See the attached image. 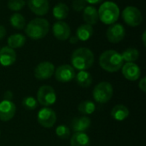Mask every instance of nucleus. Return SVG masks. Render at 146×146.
Segmentation results:
<instances>
[{"label":"nucleus","mask_w":146,"mask_h":146,"mask_svg":"<svg viewBox=\"0 0 146 146\" xmlns=\"http://www.w3.org/2000/svg\"><path fill=\"white\" fill-rule=\"evenodd\" d=\"M6 33H7V31H6V28L4 27V26L0 25V40L3 39L6 36Z\"/></svg>","instance_id":"33"},{"label":"nucleus","mask_w":146,"mask_h":146,"mask_svg":"<svg viewBox=\"0 0 146 146\" xmlns=\"http://www.w3.org/2000/svg\"><path fill=\"white\" fill-rule=\"evenodd\" d=\"M113 93L114 89L112 85L110 82L103 81L94 87L92 96L97 103L105 104L112 98Z\"/></svg>","instance_id":"5"},{"label":"nucleus","mask_w":146,"mask_h":146,"mask_svg":"<svg viewBox=\"0 0 146 146\" xmlns=\"http://www.w3.org/2000/svg\"><path fill=\"white\" fill-rule=\"evenodd\" d=\"M79 41V39L77 38L76 36H71L69 37V43L70 44H76Z\"/></svg>","instance_id":"36"},{"label":"nucleus","mask_w":146,"mask_h":146,"mask_svg":"<svg viewBox=\"0 0 146 146\" xmlns=\"http://www.w3.org/2000/svg\"><path fill=\"white\" fill-rule=\"evenodd\" d=\"M94 30L91 25L88 24H82L80 25L76 30V37L80 41H87L89 40L93 35Z\"/></svg>","instance_id":"19"},{"label":"nucleus","mask_w":146,"mask_h":146,"mask_svg":"<svg viewBox=\"0 0 146 146\" xmlns=\"http://www.w3.org/2000/svg\"><path fill=\"white\" fill-rule=\"evenodd\" d=\"M56 134L62 139H66L70 136V129L65 125H60L56 128Z\"/></svg>","instance_id":"30"},{"label":"nucleus","mask_w":146,"mask_h":146,"mask_svg":"<svg viewBox=\"0 0 146 146\" xmlns=\"http://www.w3.org/2000/svg\"><path fill=\"white\" fill-rule=\"evenodd\" d=\"M145 36H146V31H144V33H143V34H142V41H143V44H144V45H145V46L146 45Z\"/></svg>","instance_id":"37"},{"label":"nucleus","mask_w":146,"mask_h":146,"mask_svg":"<svg viewBox=\"0 0 146 146\" xmlns=\"http://www.w3.org/2000/svg\"><path fill=\"white\" fill-rule=\"evenodd\" d=\"M52 33L56 38L60 41H65L70 37L71 28L67 22L63 21H57L52 27Z\"/></svg>","instance_id":"12"},{"label":"nucleus","mask_w":146,"mask_h":146,"mask_svg":"<svg viewBox=\"0 0 146 146\" xmlns=\"http://www.w3.org/2000/svg\"><path fill=\"white\" fill-rule=\"evenodd\" d=\"M27 3L29 9L39 16L45 15L50 9L49 0H27Z\"/></svg>","instance_id":"13"},{"label":"nucleus","mask_w":146,"mask_h":146,"mask_svg":"<svg viewBox=\"0 0 146 146\" xmlns=\"http://www.w3.org/2000/svg\"><path fill=\"white\" fill-rule=\"evenodd\" d=\"M91 120L87 116L75 117L71 122L72 130L74 133H85L91 126Z\"/></svg>","instance_id":"17"},{"label":"nucleus","mask_w":146,"mask_h":146,"mask_svg":"<svg viewBox=\"0 0 146 146\" xmlns=\"http://www.w3.org/2000/svg\"><path fill=\"white\" fill-rule=\"evenodd\" d=\"M70 146H91L90 138L86 133H74L70 139Z\"/></svg>","instance_id":"20"},{"label":"nucleus","mask_w":146,"mask_h":146,"mask_svg":"<svg viewBox=\"0 0 146 146\" xmlns=\"http://www.w3.org/2000/svg\"><path fill=\"white\" fill-rule=\"evenodd\" d=\"M26 2L24 0H9L7 6L8 9L12 11H20L24 8Z\"/></svg>","instance_id":"28"},{"label":"nucleus","mask_w":146,"mask_h":146,"mask_svg":"<svg viewBox=\"0 0 146 146\" xmlns=\"http://www.w3.org/2000/svg\"><path fill=\"white\" fill-rule=\"evenodd\" d=\"M55 72V66L50 62H42L34 68V77L39 80L50 79Z\"/></svg>","instance_id":"10"},{"label":"nucleus","mask_w":146,"mask_h":146,"mask_svg":"<svg viewBox=\"0 0 146 146\" xmlns=\"http://www.w3.org/2000/svg\"><path fill=\"white\" fill-rule=\"evenodd\" d=\"M129 115V110L127 107L123 104L115 105L111 110V116L113 119L118 121H122L127 119Z\"/></svg>","instance_id":"21"},{"label":"nucleus","mask_w":146,"mask_h":146,"mask_svg":"<svg viewBox=\"0 0 146 146\" xmlns=\"http://www.w3.org/2000/svg\"><path fill=\"white\" fill-rule=\"evenodd\" d=\"M37 119L38 122L42 127L50 128L55 125L56 121V114L52 109L49 107H44L38 111Z\"/></svg>","instance_id":"8"},{"label":"nucleus","mask_w":146,"mask_h":146,"mask_svg":"<svg viewBox=\"0 0 146 146\" xmlns=\"http://www.w3.org/2000/svg\"><path fill=\"white\" fill-rule=\"evenodd\" d=\"M68 13H69V9L68 5L63 3H58L54 6L52 9L53 16L57 21H62L66 19L68 15Z\"/></svg>","instance_id":"22"},{"label":"nucleus","mask_w":146,"mask_h":146,"mask_svg":"<svg viewBox=\"0 0 146 146\" xmlns=\"http://www.w3.org/2000/svg\"><path fill=\"white\" fill-rule=\"evenodd\" d=\"M8 46L12 49L21 48L26 43V37L21 33H14L8 38Z\"/></svg>","instance_id":"24"},{"label":"nucleus","mask_w":146,"mask_h":146,"mask_svg":"<svg viewBox=\"0 0 146 146\" xmlns=\"http://www.w3.org/2000/svg\"><path fill=\"white\" fill-rule=\"evenodd\" d=\"M55 77L56 80L59 82L67 83L71 81L75 77V70L69 64H63L59 66L56 69H55Z\"/></svg>","instance_id":"11"},{"label":"nucleus","mask_w":146,"mask_h":146,"mask_svg":"<svg viewBox=\"0 0 146 146\" xmlns=\"http://www.w3.org/2000/svg\"><path fill=\"white\" fill-rule=\"evenodd\" d=\"M16 61V52L9 46H3L0 49V64L3 67H9Z\"/></svg>","instance_id":"16"},{"label":"nucleus","mask_w":146,"mask_h":146,"mask_svg":"<svg viewBox=\"0 0 146 146\" xmlns=\"http://www.w3.org/2000/svg\"><path fill=\"white\" fill-rule=\"evenodd\" d=\"M121 70L123 76L130 81L139 80L141 75L140 68L134 62H126L122 65Z\"/></svg>","instance_id":"15"},{"label":"nucleus","mask_w":146,"mask_h":146,"mask_svg":"<svg viewBox=\"0 0 146 146\" xmlns=\"http://www.w3.org/2000/svg\"><path fill=\"white\" fill-rule=\"evenodd\" d=\"M98 12L99 20L106 25L115 24L119 19L121 13L119 6L111 1H107L102 3Z\"/></svg>","instance_id":"4"},{"label":"nucleus","mask_w":146,"mask_h":146,"mask_svg":"<svg viewBox=\"0 0 146 146\" xmlns=\"http://www.w3.org/2000/svg\"><path fill=\"white\" fill-rule=\"evenodd\" d=\"M86 2L85 0H73L72 7L76 12H82L84 9L86 7Z\"/></svg>","instance_id":"31"},{"label":"nucleus","mask_w":146,"mask_h":146,"mask_svg":"<svg viewBox=\"0 0 146 146\" xmlns=\"http://www.w3.org/2000/svg\"><path fill=\"white\" fill-rule=\"evenodd\" d=\"M95 110H96L95 104L90 100L82 101L78 106L79 112L82 115H92V113H94Z\"/></svg>","instance_id":"27"},{"label":"nucleus","mask_w":146,"mask_h":146,"mask_svg":"<svg viewBox=\"0 0 146 146\" xmlns=\"http://www.w3.org/2000/svg\"><path fill=\"white\" fill-rule=\"evenodd\" d=\"M86 3H90V4H98V3H102L104 0H85Z\"/></svg>","instance_id":"35"},{"label":"nucleus","mask_w":146,"mask_h":146,"mask_svg":"<svg viewBox=\"0 0 146 146\" xmlns=\"http://www.w3.org/2000/svg\"><path fill=\"white\" fill-rule=\"evenodd\" d=\"M9 22H10V25L15 29L21 30V29H24L26 27L25 17L20 13H14L13 15H11L9 18Z\"/></svg>","instance_id":"25"},{"label":"nucleus","mask_w":146,"mask_h":146,"mask_svg":"<svg viewBox=\"0 0 146 146\" xmlns=\"http://www.w3.org/2000/svg\"><path fill=\"white\" fill-rule=\"evenodd\" d=\"M37 101L43 106L48 107L56 101V94L50 86H42L37 92Z\"/></svg>","instance_id":"7"},{"label":"nucleus","mask_w":146,"mask_h":146,"mask_svg":"<svg viewBox=\"0 0 146 146\" xmlns=\"http://www.w3.org/2000/svg\"><path fill=\"white\" fill-rule=\"evenodd\" d=\"M38 101L33 97H26L22 100V105L28 110H33L37 108Z\"/></svg>","instance_id":"29"},{"label":"nucleus","mask_w":146,"mask_h":146,"mask_svg":"<svg viewBox=\"0 0 146 146\" xmlns=\"http://www.w3.org/2000/svg\"><path fill=\"white\" fill-rule=\"evenodd\" d=\"M121 57L126 62H134L139 58V51L136 48H128L121 54Z\"/></svg>","instance_id":"26"},{"label":"nucleus","mask_w":146,"mask_h":146,"mask_svg":"<svg viewBox=\"0 0 146 146\" xmlns=\"http://www.w3.org/2000/svg\"><path fill=\"white\" fill-rule=\"evenodd\" d=\"M50 23L44 18H34L25 27V33L33 40L44 38L49 33Z\"/></svg>","instance_id":"3"},{"label":"nucleus","mask_w":146,"mask_h":146,"mask_svg":"<svg viewBox=\"0 0 146 146\" xmlns=\"http://www.w3.org/2000/svg\"><path fill=\"white\" fill-rule=\"evenodd\" d=\"M122 18L124 22L133 27L139 26L143 21V15L141 11L134 6H127L122 11Z\"/></svg>","instance_id":"6"},{"label":"nucleus","mask_w":146,"mask_h":146,"mask_svg":"<svg viewBox=\"0 0 146 146\" xmlns=\"http://www.w3.org/2000/svg\"><path fill=\"white\" fill-rule=\"evenodd\" d=\"M124 61L121 57V53L115 50H108L104 51L99 56V65L100 67L110 73H115L119 71Z\"/></svg>","instance_id":"2"},{"label":"nucleus","mask_w":146,"mask_h":146,"mask_svg":"<svg viewBox=\"0 0 146 146\" xmlns=\"http://www.w3.org/2000/svg\"><path fill=\"white\" fill-rule=\"evenodd\" d=\"M75 80L78 85L83 88H87L89 87L92 83V74L86 71V70H81L77 74H75Z\"/></svg>","instance_id":"23"},{"label":"nucleus","mask_w":146,"mask_h":146,"mask_svg":"<svg viewBox=\"0 0 146 146\" xmlns=\"http://www.w3.org/2000/svg\"><path fill=\"white\" fill-rule=\"evenodd\" d=\"M3 98H4V100H9V101H11V98H13V94H12V92L10 91H7L3 94Z\"/></svg>","instance_id":"34"},{"label":"nucleus","mask_w":146,"mask_h":146,"mask_svg":"<svg viewBox=\"0 0 146 146\" xmlns=\"http://www.w3.org/2000/svg\"><path fill=\"white\" fill-rule=\"evenodd\" d=\"M139 89L143 92H146V78L144 77L139 80Z\"/></svg>","instance_id":"32"},{"label":"nucleus","mask_w":146,"mask_h":146,"mask_svg":"<svg viewBox=\"0 0 146 146\" xmlns=\"http://www.w3.org/2000/svg\"><path fill=\"white\" fill-rule=\"evenodd\" d=\"M126 36V29L123 25L120 23H115L110 25L106 31L107 39L113 44H117L124 39Z\"/></svg>","instance_id":"9"},{"label":"nucleus","mask_w":146,"mask_h":146,"mask_svg":"<svg viewBox=\"0 0 146 146\" xmlns=\"http://www.w3.org/2000/svg\"><path fill=\"white\" fill-rule=\"evenodd\" d=\"M16 107L15 104L9 100H3L0 102V120L3 121H10L15 115Z\"/></svg>","instance_id":"14"},{"label":"nucleus","mask_w":146,"mask_h":146,"mask_svg":"<svg viewBox=\"0 0 146 146\" xmlns=\"http://www.w3.org/2000/svg\"><path fill=\"white\" fill-rule=\"evenodd\" d=\"M82 16H83V20L86 22V24L88 25H95L98 23L99 18H98V9L92 5H86V7L84 9V10L82 11Z\"/></svg>","instance_id":"18"},{"label":"nucleus","mask_w":146,"mask_h":146,"mask_svg":"<svg viewBox=\"0 0 146 146\" xmlns=\"http://www.w3.org/2000/svg\"><path fill=\"white\" fill-rule=\"evenodd\" d=\"M93 52L86 47H80L74 50L71 56V63L74 68L80 71L87 70L92 67L94 63Z\"/></svg>","instance_id":"1"}]
</instances>
